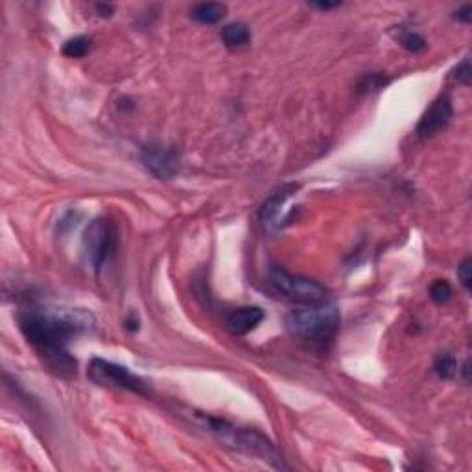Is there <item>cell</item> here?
I'll use <instances>...</instances> for the list:
<instances>
[{"label":"cell","mask_w":472,"mask_h":472,"mask_svg":"<svg viewBox=\"0 0 472 472\" xmlns=\"http://www.w3.org/2000/svg\"><path fill=\"white\" fill-rule=\"evenodd\" d=\"M90 313L58 310H22L17 316L22 336L43 360L50 373L60 378L76 377L78 362L67 349L74 336L90 327Z\"/></svg>","instance_id":"cell-1"},{"label":"cell","mask_w":472,"mask_h":472,"mask_svg":"<svg viewBox=\"0 0 472 472\" xmlns=\"http://www.w3.org/2000/svg\"><path fill=\"white\" fill-rule=\"evenodd\" d=\"M192 415H194V423L198 426L205 428L222 445L233 448L234 452L262 459V461L269 463L275 468H286L283 457H281L278 450L275 448L274 441L266 438L259 430H253V428H238L229 423V421H225V419L213 417V415H207V413L201 412H192Z\"/></svg>","instance_id":"cell-2"},{"label":"cell","mask_w":472,"mask_h":472,"mask_svg":"<svg viewBox=\"0 0 472 472\" xmlns=\"http://www.w3.org/2000/svg\"><path fill=\"white\" fill-rule=\"evenodd\" d=\"M339 310L334 304H310L286 316V328L295 338L309 342H327L339 328Z\"/></svg>","instance_id":"cell-3"},{"label":"cell","mask_w":472,"mask_h":472,"mask_svg":"<svg viewBox=\"0 0 472 472\" xmlns=\"http://www.w3.org/2000/svg\"><path fill=\"white\" fill-rule=\"evenodd\" d=\"M269 283L281 295L297 304H321L327 301L328 288L313 278L293 275L281 266L269 269Z\"/></svg>","instance_id":"cell-4"},{"label":"cell","mask_w":472,"mask_h":472,"mask_svg":"<svg viewBox=\"0 0 472 472\" xmlns=\"http://www.w3.org/2000/svg\"><path fill=\"white\" fill-rule=\"evenodd\" d=\"M116 229L107 218H96L85 229L83 253L87 264L100 274L111 262L116 251Z\"/></svg>","instance_id":"cell-5"},{"label":"cell","mask_w":472,"mask_h":472,"mask_svg":"<svg viewBox=\"0 0 472 472\" xmlns=\"http://www.w3.org/2000/svg\"><path fill=\"white\" fill-rule=\"evenodd\" d=\"M87 377L90 378V382H95L96 386H105V388L114 389H124V391L137 393V395H149V386L146 380L139 377V375L131 373L130 369L119 363H113L109 360L104 358H93L87 368Z\"/></svg>","instance_id":"cell-6"},{"label":"cell","mask_w":472,"mask_h":472,"mask_svg":"<svg viewBox=\"0 0 472 472\" xmlns=\"http://www.w3.org/2000/svg\"><path fill=\"white\" fill-rule=\"evenodd\" d=\"M140 159L157 180H172L180 172L177 151L159 142H149L140 149Z\"/></svg>","instance_id":"cell-7"},{"label":"cell","mask_w":472,"mask_h":472,"mask_svg":"<svg viewBox=\"0 0 472 472\" xmlns=\"http://www.w3.org/2000/svg\"><path fill=\"white\" fill-rule=\"evenodd\" d=\"M452 116L454 109L450 98H448V96H439V98L424 111V114L421 116V120H419L415 133H417L421 139H430L433 135H438L441 133L443 130H447V126L450 124Z\"/></svg>","instance_id":"cell-8"},{"label":"cell","mask_w":472,"mask_h":472,"mask_svg":"<svg viewBox=\"0 0 472 472\" xmlns=\"http://www.w3.org/2000/svg\"><path fill=\"white\" fill-rule=\"evenodd\" d=\"M264 319V310L259 306H242L229 313L225 327L233 336H245L259 327Z\"/></svg>","instance_id":"cell-9"},{"label":"cell","mask_w":472,"mask_h":472,"mask_svg":"<svg viewBox=\"0 0 472 472\" xmlns=\"http://www.w3.org/2000/svg\"><path fill=\"white\" fill-rule=\"evenodd\" d=\"M297 190V184H286L281 190H277L274 196H269L266 201L262 203L259 210V216L266 225H271L274 222H277L278 213L283 209V205L286 203V199L293 194Z\"/></svg>","instance_id":"cell-10"},{"label":"cell","mask_w":472,"mask_h":472,"mask_svg":"<svg viewBox=\"0 0 472 472\" xmlns=\"http://www.w3.org/2000/svg\"><path fill=\"white\" fill-rule=\"evenodd\" d=\"M227 15V8L218 2H201L190 10V17L199 25H216Z\"/></svg>","instance_id":"cell-11"},{"label":"cell","mask_w":472,"mask_h":472,"mask_svg":"<svg viewBox=\"0 0 472 472\" xmlns=\"http://www.w3.org/2000/svg\"><path fill=\"white\" fill-rule=\"evenodd\" d=\"M251 39V32L244 22H233L222 30V41L227 48H242Z\"/></svg>","instance_id":"cell-12"},{"label":"cell","mask_w":472,"mask_h":472,"mask_svg":"<svg viewBox=\"0 0 472 472\" xmlns=\"http://www.w3.org/2000/svg\"><path fill=\"white\" fill-rule=\"evenodd\" d=\"M389 78L382 72H369V74H363L360 78L358 85H356V93L360 95H371V93H378L380 89H384L386 85L389 83Z\"/></svg>","instance_id":"cell-13"},{"label":"cell","mask_w":472,"mask_h":472,"mask_svg":"<svg viewBox=\"0 0 472 472\" xmlns=\"http://www.w3.org/2000/svg\"><path fill=\"white\" fill-rule=\"evenodd\" d=\"M93 48V39L85 37V35H78V37H72L63 45V54L67 58H72V60H78V58H83L87 55Z\"/></svg>","instance_id":"cell-14"},{"label":"cell","mask_w":472,"mask_h":472,"mask_svg":"<svg viewBox=\"0 0 472 472\" xmlns=\"http://www.w3.org/2000/svg\"><path fill=\"white\" fill-rule=\"evenodd\" d=\"M433 371H436V375H438L439 378H443V380H450V378H454V375L457 373L456 358L448 353L441 354V356L436 360V363H433Z\"/></svg>","instance_id":"cell-15"},{"label":"cell","mask_w":472,"mask_h":472,"mask_svg":"<svg viewBox=\"0 0 472 472\" xmlns=\"http://www.w3.org/2000/svg\"><path fill=\"white\" fill-rule=\"evenodd\" d=\"M452 286L445 278H438L436 283L430 286V297L436 304H447L452 299Z\"/></svg>","instance_id":"cell-16"},{"label":"cell","mask_w":472,"mask_h":472,"mask_svg":"<svg viewBox=\"0 0 472 472\" xmlns=\"http://www.w3.org/2000/svg\"><path fill=\"white\" fill-rule=\"evenodd\" d=\"M398 43H400L403 48H406L407 52H413V54H419V52H423L426 48V41L419 34H415V32H400Z\"/></svg>","instance_id":"cell-17"},{"label":"cell","mask_w":472,"mask_h":472,"mask_svg":"<svg viewBox=\"0 0 472 472\" xmlns=\"http://www.w3.org/2000/svg\"><path fill=\"white\" fill-rule=\"evenodd\" d=\"M471 78H472V69H471V60L468 58H465V60L459 63V65L454 69V80L457 81V83L465 85V87H468L471 85Z\"/></svg>","instance_id":"cell-18"},{"label":"cell","mask_w":472,"mask_h":472,"mask_svg":"<svg viewBox=\"0 0 472 472\" xmlns=\"http://www.w3.org/2000/svg\"><path fill=\"white\" fill-rule=\"evenodd\" d=\"M471 259H465L459 266H457V277L465 286V290H471L472 286V271H471Z\"/></svg>","instance_id":"cell-19"},{"label":"cell","mask_w":472,"mask_h":472,"mask_svg":"<svg viewBox=\"0 0 472 472\" xmlns=\"http://www.w3.org/2000/svg\"><path fill=\"white\" fill-rule=\"evenodd\" d=\"M456 19L461 20V22H465V25H468V22H471V20H472V8H471V4L463 6L461 10H457L456 11Z\"/></svg>","instance_id":"cell-20"},{"label":"cell","mask_w":472,"mask_h":472,"mask_svg":"<svg viewBox=\"0 0 472 472\" xmlns=\"http://www.w3.org/2000/svg\"><path fill=\"white\" fill-rule=\"evenodd\" d=\"M139 325L140 321L139 318H137V313H130L128 319H126V328H128L130 332H137V330H139Z\"/></svg>","instance_id":"cell-21"},{"label":"cell","mask_w":472,"mask_h":472,"mask_svg":"<svg viewBox=\"0 0 472 472\" xmlns=\"http://www.w3.org/2000/svg\"><path fill=\"white\" fill-rule=\"evenodd\" d=\"M312 8H316V10H321V11H328V10H334V8H339L342 6V2H312Z\"/></svg>","instance_id":"cell-22"},{"label":"cell","mask_w":472,"mask_h":472,"mask_svg":"<svg viewBox=\"0 0 472 472\" xmlns=\"http://www.w3.org/2000/svg\"><path fill=\"white\" fill-rule=\"evenodd\" d=\"M96 10L102 13V17H111L113 15V8L109 4H98L96 6Z\"/></svg>","instance_id":"cell-23"}]
</instances>
